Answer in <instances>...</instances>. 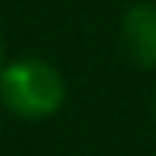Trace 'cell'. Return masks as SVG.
Wrapping results in <instances>:
<instances>
[{"instance_id":"obj_2","label":"cell","mask_w":156,"mask_h":156,"mask_svg":"<svg viewBox=\"0 0 156 156\" xmlns=\"http://www.w3.org/2000/svg\"><path fill=\"white\" fill-rule=\"evenodd\" d=\"M126 51L143 68H156V4H136L122 17Z\"/></svg>"},{"instance_id":"obj_1","label":"cell","mask_w":156,"mask_h":156,"mask_svg":"<svg viewBox=\"0 0 156 156\" xmlns=\"http://www.w3.org/2000/svg\"><path fill=\"white\" fill-rule=\"evenodd\" d=\"M0 98L20 119H44L61 109L65 78L41 58H20L0 71Z\"/></svg>"}]
</instances>
